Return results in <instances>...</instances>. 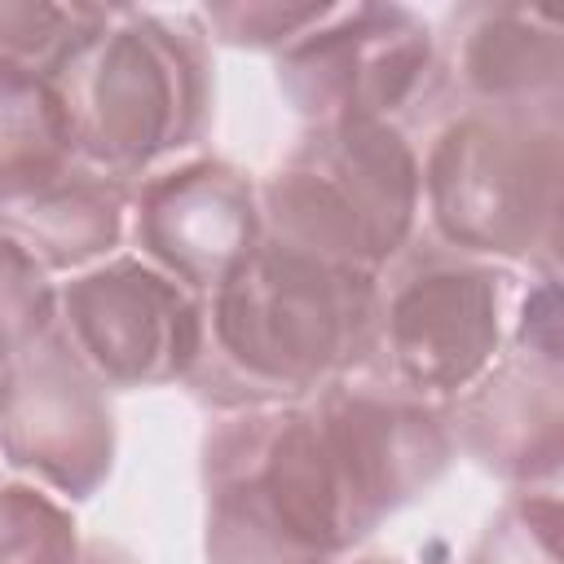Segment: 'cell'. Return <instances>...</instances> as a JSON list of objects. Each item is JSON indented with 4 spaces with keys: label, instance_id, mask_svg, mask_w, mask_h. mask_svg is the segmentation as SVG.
<instances>
[{
    "label": "cell",
    "instance_id": "obj_1",
    "mask_svg": "<svg viewBox=\"0 0 564 564\" xmlns=\"http://www.w3.org/2000/svg\"><path fill=\"white\" fill-rule=\"evenodd\" d=\"M375 300V273L260 238L247 264L203 300L207 344L185 388L220 414L304 401L370 361Z\"/></svg>",
    "mask_w": 564,
    "mask_h": 564
},
{
    "label": "cell",
    "instance_id": "obj_2",
    "mask_svg": "<svg viewBox=\"0 0 564 564\" xmlns=\"http://www.w3.org/2000/svg\"><path fill=\"white\" fill-rule=\"evenodd\" d=\"M75 154L119 181L150 176L212 128L216 75L198 13L115 4L57 79Z\"/></svg>",
    "mask_w": 564,
    "mask_h": 564
},
{
    "label": "cell",
    "instance_id": "obj_3",
    "mask_svg": "<svg viewBox=\"0 0 564 564\" xmlns=\"http://www.w3.org/2000/svg\"><path fill=\"white\" fill-rule=\"evenodd\" d=\"M203 494L207 564H335L357 546L308 401L220 414L203 436Z\"/></svg>",
    "mask_w": 564,
    "mask_h": 564
},
{
    "label": "cell",
    "instance_id": "obj_4",
    "mask_svg": "<svg viewBox=\"0 0 564 564\" xmlns=\"http://www.w3.org/2000/svg\"><path fill=\"white\" fill-rule=\"evenodd\" d=\"M419 176L436 242L555 273L564 106H463L432 132Z\"/></svg>",
    "mask_w": 564,
    "mask_h": 564
},
{
    "label": "cell",
    "instance_id": "obj_5",
    "mask_svg": "<svg viewBox=\"0 0 564 564\" xmlns=\"http://www.w3.org/2000/svg\"><path fill=\"white\" fill-rule=\"evenodd\" d=\"M260 185L264 238L339 269L383 273L423 212L419 150L401 123H308Z\"/></svg>",
    "mask_w": 564,
    "mask_h": 564
},
{
    "label": "cell",
    "instance_id": "obj_6",
    "mask_svg": "<svg viewBox=\"0 0 564 564\" xmlns=\"http://www.w3.org/2000/svg\"><path fill=\"white\" fill-rule=\"evenodd\" d=\"M516 300L520 278L507 264L463 256L436 238H410L379 273L370 366L449 405L502 357Z\"/></svg>",
    "mask_w": 564,
    "mask_h": 564
},
{
    "label": "cell",
    "instance_id": "obj_7",
    "mask_svg": "<svg viewBox=\"0 0 564 564\" xmlns=\"http://www.w3.org/2000/svg\"><path fill=\"white\" fill-rule=\"evenodd\" d=\"M273 75L308 123L383 119L405 128L445 97L436 31L405 4H330L278 53Z\"/></svg>",
    "mask_w": 564,
    "mask_h": 564
},
{
    "label": "cell",
    "instance_id": "obj_8",
    "mask_svg": "<svg viewBox=\"0 0 564 564\" xmlns=\"http://www.w3.org/2000/svg\"><path fill=\"white\" fill-rule=\"evenodd\" d=\"M308 410L330 454L352 542H366L388 516L423 498L454 463L445 405L401 388L370 361L322 383Z\"/></svg>",
    "mask_w": 564,
    "mask_h": 564
},
{
    "label": "cell",
    "instance_id": "obj_9",
    "mask_svg": "<svg viewBox=\"0 0 564 564\" xmlns=\"http://www.w3.org/2000/svg\"><path fill=\"white\" fill-rule=\"evenodd\" d=\"M57 335L106 388L185 383L207 344L194 291L141 256H110L57 291Z\"/></svg>",
    "mask_w": 564,
    "mask_h": 564
},
{
    "label": "cell",
    "instance_id": "obj_10",
    "mask_svg": "<svg viewBox=\"0 0 564 564\" xmlns=\"http://www.w3.org/2000/svg\"><path fill=\"white\" fill-rule=\"evenodd\" d=\"M0 454L40 489L70 502L93 498L115 467V410L106 383L70 352L57 326L18 361L0 414Z\"/></svg>",
    "mask_w": 564,
    "mask_h": 564
},
{
    "label": "cell",
    "instance_id": "obj_11",
    "mask_svg": "<svg viewBox=\"0 0 564 564\" xmlns=\"http://www.w3.org/2000/svg\"><path fill=\"white\" fill-rule=\"evenodd\" d=\"M137 256L207 300L264 238L260 185L225 159H176L132 189Z\"/></svg>",
    "mask_w": 564,
    "mask_h": 564
},
{
    "label": "cell",
    "instance_id": "obj_12",
    "mask_svg": "<svg viewBox=\"0 0 564 564\" xmlns=\"http://www.w3.org/2000/svg\"><path fill=\"white\" fill-rule=\"evenodd\" d=\"M454 449L516 489H555L564 471V357L502 352L445 405Z\"/></svg>",
    "mask_w": 564,
    "mask_h": 564
},
{
    "label": "cell",
    "instance_id": "obj_13",
    "mask_svg": "<svg viewBox=\"0 0 564 564\" xmlns=\"http://www.w3.org/2000/svg\"><path fill=\"white\" fill-rule=\"evenodd\" d=\"M441 88L463 106H564V31L533 4H458L441 35Z\"/></svg>",
    "mask_w": 564,
    "mask_h": 564
},
{
    "label": "cell",
    "instance_id": "obj_14",
    "mask_svg": "<svg viewBox=\"0 0 564 564\" xmlns=\"http://www.w3.org/2000/svg\"><path fill=\"white\" fill-rule=\"evenodd\" d=\"M128 181L75 159L0 185V238L22 247L44 273L110 260L128 229Z\"/></svg>",
    "mask_w": 564,
    "mask_h": 564
},
{
    "label": "cell",
    "instance_id": "obj_15",
    "mask_svg": "<svg viewBox=\"0 0 564 564\" xmlns=\"http://www.w3.org/2000/svg\"><path fill=\"white\" fill-rule=\"evenodd\" d=\"M75 159L57 79L0 62V185Z\"/></svg>",
    "mask_w": 564,
    "mask_h": 564
},
{
    "label": "cell",
    "instance_id": "obj_16",
    "mask_svg": "<svg viewBox=\"0 0 564 564\" xmlns=\"http://www.w3.org/2000/svg\"><path fill=\"white\" fill-rule=\"evenodd\" d=\"M115 4L0 0V62L62 79V70L106 31Z\"/></svg>",
    "mask_w": 564,
    "mask_h": 564
},
{
    "label": "cell",
    "instance_id": "obj_17",
    "mask_svg": "<svg viewBox=\"0 0 564 564\" xmlns=\"http://www.w3.org/2000/svg\"><path fill=\"white\" fill-rule=\"evenodd\" d=\"M57 326V291L48 273L9 238H0V414L18 379V361Z\"/></svg>",
    "mask_w": 564,
    "mask_h": 564
},
{
    "label": "cell",
    "instance_id": "obj_18",
    "mask_svg": "<svg viewBox=\"0 0 564 564\" xmlns=\"http://www.w3.org/2000/svg\"><path fill=\"white\" fill-rule=\"evenodd\" d=\"M75 516L40 485H0V564H79Z\"/></svg>",
    "mask_w": 564,
    "mask_h": 564
},
{
    "label": "cell",
    "instance_id": "obj_19",
    "mask_svg": "<svg viewBox=\"0 0 564 564\" xmlns=\"http://www.w3.org/2000/svg\"><path fill=\"white\" fill-rule=\"evenodd\" d=\"M560 524L564 511L555 489H516L485 524L471 564H564Z\"/></svg>",
    "mask_w": 564,
    "mask_h": 564
},
{
    "label": "cell",
    "instance_id": "obj_20",
    "mask_svg": "<svg viewBox=\"0 0 564 564\" xmlns=\"http://www.w3.org/2000/svg\"><path fill=\"white\" fill-rule=\"evenodd\" d=\"M330 4H291V0H229L198 9V22L207 40H220L229 48L251 53H282L295 44L313 22H322Z\"/></svg>",
    "mask_w": 564,
    "mask_h": 564
}]
</instances>
